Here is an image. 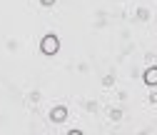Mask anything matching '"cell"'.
I'll return each instance as SVG.
<instances>
[{"label":"cell","mask_w":157,"mask_h":135,"mask_svg":"<svg viewBox=\"0 0 157 135\" xmlns=\"http://www.w3.org/2000/svg\"><path fill=\"white\" fill-rule=\"evenodd\" d=\"M57 50H60V38H57L55 33H48L40 40V53L50 58V55H57Z\"/></svg>","instance_id":"1"},{"label":"cell","mask_w":157,"mask_h":135,"mask_svg":"<svg viewBox=\"0 0 157 135\" xmlns=\"http://www.w3.org/2000/svg\"><path fill=\"white\" fill-rule=\"evenodd\" d=\"M65 118H67V108L65 105H55L50 110V123H65Z\"/></svg>","instance_id":"2"},{"label":"cell","mask_w":157,"mask_h":135,"mask_svg":"<svg viewBox=\"0 0 157 135\" xmlns=\"http://www.w3.org/2000/svg\"><path fill=\"white\" fill-rule=\"evenodd\" d=\"M67 135H85V133H82V130H70Z\"/></svg>","instance_id":"5"},{"label":"cell","mask_w":157,"mask_h":135,"mask_svg":"<svg viewBox=\"0 0 157 135\" xmlns=\"http://www.w3.org/2000/svg\"><path fill=\"white\" fill-rule=\"evenodd\" d=\"M142 83H145L147 88H157V65H150V68L145 70V75H142Z\"/></svg>","instance_id":"3"},{"label":"cell","mask_w":157,"mask_h":135,"mask_svg":"<svg viewBox=\"0 0 157 135\" xmlns=\"http://www.w3.org/2000/svg\"><path fill=\"white\" fill-rule=\"evenodd\" d=\"M57 0H40V5H45V8H50V5H55Z\"/></svg>","instance_id":"4"},{"label":"cell","mask_w":157,"mask_h":135,"mask_svg":"<svg viewBox=\"0 0 157 135\" xmlns=\"http://www.w3.org/2000/svg\"><path fill=\"white\" fill-rule=\"evenodd\" d=\"M150 103H157V93H152V95H150Z\"/></svg>","instance_id":"6"}]
</instances>
